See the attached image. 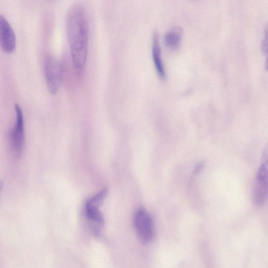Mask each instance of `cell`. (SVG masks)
<instances>
[{
	"label": "cell",
	"mask_w": 268,
	"mask_h": 268,
	"mask_svg": "<svg viewBox=\"0 0 268 268\" xmlns=\"http://www.w3.org/2000/svg\"><path fill=\"white\" fill-rule=\"evenodd\" d=\"M66 27L73 65L77 74L85 68L88 51L89 27L87 11L81 4H75L69 9Z\"/></svg>",
	"instance_id": "cell-1"
},
{
	"label": "cell",
	"mask_w": 268,
	"mask_h": 268,
	"mask_svg": "<svg viewBox=\"0 0 268 268\" xmlns=\"http://www.w3.org/2000/svg\"><path fill=\"white\" fill-rule=\"evenodd\" d=\"M44 73L47 88L51 93L55 95L59 91L64 80V68L57 59L48 56L45 60Z\"/></svg>",
	"instance_id": "cell-2"
},
{
	"label": "cell",
	"mask_w": 268,
	"mask_h": 268,
	"mask_svg": "<svg viewBox=\"0 0 268 268\" xmlns=\"http://www.w3.org/2000/svg\"><path fill=\"white\" fill-rule=\"evenodd\" d=\"M267 198V151L265 148L263 154L261 164L258 170L255 179L253 200L255 206L261 207Z\"/></svg>",
	"instance_id": "cell-3"
},
{
	"label": "cell",
	"mask_w": 268,
	"mask_h": 268,
	"mask_svg": "<svg viewBox=\"0 0 268 268\" xmlns=\"http://www.w3.org/2000/svg\"><path fill=\"white\" fill-rule=\"evenodd\" d=\"M134 226L140 241L144 244L150 243L154 238L152 218L145 210L140 209L134 216Z\"/></svg>",
	"instance_id": "cell-4"
},
{
	"label": "cell",
	"mask_w": 268,
	"mask_h": 268,
	"mask_svg": "<svg viewBox=\"0 0 268 268\" xmlns=\"http://www.w3.org/2000/svg\"><path fill=\"white\" fill-rule=\"evenodd\" d=\"M16 119L14 128L11 132L10 141L12 148L16 155L19 156L22 152L24 146V117L21 106L15 105Z\"/></svg>",
	"instance_id": "cell-5"
},
{
	"label": "cell",
	"mask_w": 268,
	"mask_h": 268,
	"mask_svg": "<svg viewBox=\"0 0 268 268\" xmlns=\"http://www.w3.org/2000/svg\"><path fill=\"white\" fill-rule=\"evenodd\" d=\"M0 47L8 54L13 53L16 48V37L11 24L3 15H0Z\"/></svg>",
	"instance_id": "cell-6"
},
{
	"label": "cell",
	"mask_w": 268,
	"mask_h": 268,
	"mask_svg": "<svg viewBox=\"0 0 268 268\" xmlns=\"http://www.w3.org/2000/svg\"><path fill=\"white\" fill-rule=\"evenodd\" d=\"M152 55L157 72L162 80H164L166 76V71L162 59L159 36L157 31H155L152 38Z\"/></svg>",
	"instance_id": "cell-7"
},
{
	"label": "cell",
	"mask_w": 268,
	"mask_h": 268,
	"mask_svg": "<svg viewBox=\"0 0 268 268\" xmlns=\"http://www.w3.org/2000/svg\"><path fill=\"white\" fill-rule=\"evenodd\" d=\"M183 36V30L178 27L169 30L164 37V42L169 49L177 50L180 46Z\"/></svg>",
	"instance_id": "cell-8"
},
{
	"label": "cell",
	"mask_w": 268,
	"mask_h": 268,
	"mask_svg": "<svg viewBox=\"0 0 268 268\" xmlns=\"http://www.w3.org/2000/svg\"><path fill=\"white\" fill-rule=\"evenodd\" d=\"M204 164L203 163H200L198 164L195 169V173L196 175L198 174L200 171L203 169Z\"/></svg>",
	"instance_id": "cell-9"
},
{
	"label": "cell",
	"mask_w": 268,
	"mask_h": 268,
	"mask_svg": "<svg viewBox=\"0 0 268 268\" xmlns=\"http://www.w3.org/2000/svg\"><path fill=\"white\" fill-rule=\"evenodd\" d=\"M4 187V182L3 180H0V193H1Z\"/></svg>",
	"instance_id": "cell-10"
}]
</instances>
